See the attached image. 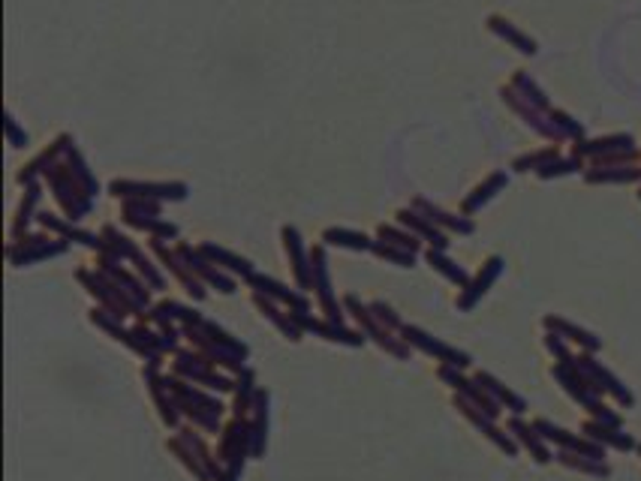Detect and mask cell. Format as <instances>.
Returning a JSON list of instances; mask_svg holds the SVG:
<instances>
[{
  "label": "cell",
  "instance_id": "f546056e",
  "mask_svg": "<svg viewBox=\"0 0 641 481\" xmlns=\"http://www.w3.org/2000/svg\"><path fill=\"white\" fill-rule=\"evenodd\" d=\"M554 156H557V151H554V148H548V151H536V154H530V156H518V160L512 163V169H518V172L542 169V165H545V163H551Z\"/></svg>",
  "mask_w": 641,
  "mask_h": 481
},
{
  "label": "cell",
  "instance_id": "7a4b0ae2",
  "mask_svg": "<svg viewBox=\"0 0 641 481\" xmlns=\"http://www.w3.org/2000/svg\"><path fill=\"white\" fill-rule=\"evenodd\" d=\"M253 454V433L244 418H235L223 428V445H220V461L226 463V476L239 478L244 469V457Z\"/></svg>",
  "mask_w": 641,
  "mask_h": 481
},
{
  "label": "cell",
  "instance_id": "1f68e13d",
  "mask_svg": "<svg viewBox=\"0 0 641 481\" xmlns=\"http://www.w3.org/2000/svg\"><path fill=\"white\" fill-rule=\"evenodd\" d=\"M551 124L557 127L564 136H572V139H581L584 136V130H581V124H575L572 117L564 115V112H551Z\"/></svg>",
  "mask_w": 641,
  "mask_h": 481
},
{
  "label": "cell",
  "instance_id": "7402d4cb",
  "mask_svg": "<svg viewBox=\"0 0 641 481\" xmlns=\"http://www.w3.org/2000/svg\"><path fill=\"white\" fill-rule=\"evenodd\" d=\"M401 223H407V226H413L418 235H422V238H427L434 244V247L437 250H446L449 247V241H446V235L440 232V228H434V223L427 217H418V214H410V211H401Z\"/></svg>",
  "mask_w": 641,
  "mask_h": 481
},
{
  "label": "cell",
  "instance_id": "f1b7e54d",
  "mask_svg": "<svg viewBox=\"0 0 641 481\" xmlns=\"http://www.w3.org/2000/svg\"><path fill=\"white\" fill-rule=\"evenodd\" d=\"M581 169V160H551L545 163L542 169H536L540 178H557V175H572V172Z\"/></svg>",
  "mask_w": 641,
  "mask_h": 481
},
{
  "label": "cell",
  "instance_id": "9a60e30c",
  "mask_svg": "<svg viewBox=\"0 0 641 481\" xmlns=\"http://www.w3.org/2000/svg\"><path fill=\"white\" fill-rule=\"evenodd\" d=\"M554 461H557L560 467L584 472V476H593V478H608V476H612V467H608L605 461H593V457H584V454H575V452H564V448L554 454Z\"/></svg>",
  "mask_w": 641,
  "mask_h": 481
},
{
  "label": "cell",
  "instance_id": "7c38bea8",
  "mask_svg": "<svg viewBox=\"0 0 641 481\" xmlns=\"http://www.w3.org/2000/svg\"><path fill=\"white\" fill-rule=\"evenodd\" d=\"M581 433L588 439H593V443H599L603 448H617V452H632V448H638V443L629 437V433H623L617 428H605V424L593 421V418L590 421H584Z\"/></svg>",
  "mask_w": 641,
  "mask_h": 481
},
{
  "label": "cell",
  "instance_id": "5bb4252c",
  "mask_svg": "<svg viewBox=\"0 0 641 481\" xmlns=\"http://www.w3.org/2000/svg\"><path fill=\"white\" fill-rule=\"evenodd\" d=\"M250 283H253V286H256L259 295H265V298L272 295V298H277V301L289 304V310H292V313H304V310H307V298H304V295H296V292H292V289L280 286V283L272 280V277H259V274H253Z\"/></svg>",
  "mask_w": 641,
  "mask_h": 481
},
{
  "label": "cell",
  "instance_id": "ba28073f",
  "mask_svg": "<svg viewBox=\"0 0 641 481\" xmlns=\"http://www.w3.org/2000/svg\"><path fill=\"white\" fill-rule=\"evenodd\" d=\"M175 370L181 376H190L193 382H202V385H208V389L214 391H232L235 385L223 380V376H217V373H211L208 370V361L199 358V355H190V352H178V358H175Z\"/></svg>",
  "mask_w": 641,
  "mask_h": 481
},
{
  "label": "cell",
  "instance_id": "d4e9b609",
  "mask_svg": "<svg viewBox=\"0 0 641 481\" xmlns=\"http://www.w3.org/2000/svg\"><path fill=\"white\" fill-rule=\"evenodd\" d=\"M253 400H256V391H253V373L244 367L239 376V385H235V418H244V413L253 406Z\"/></svg>",
  "mask_w": 641,
  "mask_h": 481
},
{
  "label": "cell",
  "instance_id": "ffe728a7",
  "mask_svg": "<svg viewBox=\"0 0 641 481\" xmlns=\"http://www.w3.org/2000/svg\"><path fill=\"white\" fill-rule=\"evenodd\" d=\"M253 301H256V307H259V310H263V317H265V319H272L274 325L289 337V341H302V334H298V328H296L298 322L292 319L289 313H280L272 301H265V298L259 295V292H256V295H253Z\"/></svg>",
  "mask_w": 641,
  "mask_h": 481
},
{
  "label": "cell",
  "instance_id": "d590c367",
  "mask_svg": "<svg viewBox=\"0 0 641 481\" xmlns=\"http://www.w3.org/2000/svg\"><path fill=\"white\" fill-rule=\"evenodd\" d=\"M638 452H641V445H638Z\"/></svg>",
  "mask_w": 641,
  "mask_h": 481
},
{
  "label": "cell",
  "instance_id": "d6a6232c",
  "mask_svg": "<svg viewBox=\"0 0 641 481\" xmlns=\"http://www.w3.org/2000/svg\"><path fill=\"white\" fill-rule=\"evenodd\" d=\"M593 421H599V424H605V428H617V430H623V418L614 413V409H608L605 404H599L596 409L590 413Z\"/></svg>",
  "mask_w": 641,
  "mask_h": 481
},
{
  "label": "cell",
  "instance_id": "8fae6325",
  "mask_svg": "<svg viewBox=\"0 0 641 481\" xmlns=\"http://www.w3.org/2000/svg\"><path fill=\"white\" fill-rule=\"evenodd\" d=\"M476 382H479L482 389H485L503 409H509V413H515V415H524V413H527V400L521 397V394L512 391L509 385H503L500 380H497V376H491V373H485V370H479Z\"/></svg>",
  "mask_w": 641,
  "mask_h": 481
},
{
  "label": "cell",
  "instance_id": "cb8c5ba5",
  "mask_svg": "<svg viewBox=\"0 0 641 481\" xmlns=\"http://www.w3.org/2000/svg\"><path fill=\"white\" fill-rule=\"evenodd\" d=\"M202 253L205 256H211L214 262L217 265H223V268H229V271H235V274H241V277H253V268H250V262L247 259H239V256H232V253H226V250H220V247H211V244H205L202 247Z\"/></svg>",
  "mask_w": 641,
  "mask_h": 481
},
{
  "label": "cell",
  "instance_id": "603a6c76",
  "mask_svg": "<svg viewBox=\"0 0 641 481\" xmlns=\"http://www.w3.org/2000/svg\"><path fill=\"white\" fill-rule=\"evenodd\" d=\"M590 184H629V180L641 178V169H632V165H617V169H590L588 175Z\"/></svg>",
  "mask_w": 641,
  "mask_h": 481
},
{
  "label": "cell",
  "instance_id": "277c9868",
  "mask_svg": "<svg viewBox=\"0 0 641 481\" xmlns=\"http://www.w3.org/2000/svg\"><path fill=\"white\" fill-rule=\"evenodd\" d=\"M401 337H403V343L416 346V349H422L425 355H431V358L442 361V365H452V367H461V370L473 365V358L464 349H455V346L437 341V337H431L427 331L416 328V325H403Z\"/></svg>",
  "mask_w": 641,
  "mask_h": 481
},
{
  "label": "cell",
  "instance_id": "83f0119b",
  "mask_svg": "<svg viewBox=\"0 0 641 481\" xmlns=\"http://www.w3.org/2000/svg\"><path fill=\"white\" fill-rule=\"evenodd\" d=\"M326 241L329 244H344V247H353V250H368V247H374L365 235H355V232H337V228H331V232H326Z\"/></svg>",
  "mask_w": 641,
  "mask_h": 481
},
{
  "label": "cell",
  "instance_id": "ac0fdd59",
  "mask_svg": "<svg viewBox=\"0 0 641 481\" xmlns=\"http://www.w3.org/2000/svg\"><path fill=\"white\" fill-rule=\"evenodd\" d=\"M488 28L494 30V34H500L503 39H509L512 45H515L518 52H524V54H536V43L530 36H524L521 34V30L512 25V21H506V19H500V15H491L488 19Z\"/></svg>",
  "mask_w": 641,
  "mask_h": 481
},
{
  "label": "cell",
  "instance_id": "5b68a950",
  "mask_svg": "<svg viewBox=\"0 0 641 481\" xmlns=\"http://www.w3.org/2000/svg\"><path fill=\"white\" fill-rule=\"evenodd\" d=\"M554 380L564 385V391L569 394V397H572L575 404H581L588 413H593V409L603 404V400H599V391L588 382V376L579 370L575 358L572 361H557V365H554Z\"/></svg>",
  "mask_w": 641,
  "mask_h": 481
},
{
  "label": "cell",
  "instance_id": "484cf974",
  "mask_svg": "<svg viewBox=\"0 0 641 481\" xmlns=\"http://www.w3.org/2000/svg\"><path fill=\"white\" fill-rule=\"evenodd\" d=\"M283 238H287V250H289L292 262H296L298 283H302V286H311L313 274H307V268H304V256H302V244H298V232H296V228H283Z\"/></svg>",
  "mask_w": 641,
  "mask_h": 481
},
{
  "label": "cell",
  "instance_id": "836d02e7",
  "mask_svg": "<svg viewBox=\"0 0 641 481\" xmlns=\"http://www.w3.org/2000/svg\"><path fill=\"white\" fill-rule=\"evenodd\" d=\"M374 250H377L379 256H385V259H392V262H398L401 268H413V256H416V253H410V250L383 247V244H374Z\"/></svg>",
  "mask_w": 641,
  "mask_h": 481
},
{
  "label": "cell",
  "instance_id": "e575fe53",
  "mask_svg": "<svg viewBox=\"0 0 641 481\" xmlns=\"http://www.w3.org/2000/svg\"><path fill=\"white\" fill-rule=\"evenodd\" d=\"M545 346H548V352H551L557 361H572V355H569V349H566V341H564V337L554 334V331H548V334H545Z\"/></svg>",
  "mask_w": 641,
  "mask_h": 481
},
{
  "label": "cell",
  "instance_id": "4dcf8cb0",
  "mask_svg": "<svg viewBox=\"0 0 641 481\" xmlns=\"http://www.w3.org/2000/svg\"><path fill=\"white\" fill-rule=\"evenodd\" d=\"M370 313H374V317H377L379 325H385L389 331H401V328H403V322L398 319V313H394L389 304L374 301V304H370Z\"/></svg>",
  "mask_w": 641,
  "mask_h": 481
},
{
  "label": "cell",
  "instance_id": "3957f363",
  "mask_svg": "<svg viewBox=\"0 0 641 481\" xmlns=\"http://www.w3.org/2000/svg\"><path fill=\"white\" fill-rule=\"evenodd\" d=\"M575 365H579V370L584 376H588V382L593 385V389H596L599 394H612V397L617 400V404L621 406H632L636 404V397H632V391L627 389V385H623L621 380H617V376L612 373V370L608 367H603L599 365L596 358H593V352H584V355H579V358H575Z\"/></svg>",
  "mask_w": 641,
  "mask_h": 481
},
{
  "label": "cell",
  "instance_id": "4fadbf2b",
  "mask_svg": "<svg viewBox=\"0 0 641 481\" xmlns=\"http://www.w3.org/2000/svg\"><path fill=\"white\" fill-rule=\"evenodd\" d=\"M313 286H316V295H320L322 310H326V319L340 322V307H337L335 295H331V289H329V274H326V259H322V250H313Z\"/></svg>",
  "mask_w": 641,
  "mask_h": 481
},
{
  "label": "cell",
  "instance_id": "52a82bcc",
  "mask_svg": "<svg viewBox=\"0 0 641 481\" xmlns=\"http://www.w3.org/2000/svg\"><path fill=\"white\" fill-rule=\"evenodd\" d=\"M500 274H503V259H500V256H491L488 262L482 265V271L476 274V280L467 283L464 292L458 295V310H461V313L473 310V307L482 301V295H485V292L494 286Z\"/></svg>",
  "mask_w": 641,
  "mask_h": 481
},
{
  "label": "cell",
  "instance_id": "d6986e66",
  "mask_svg": "<svg viewBox=\"0 0 641 481\" xmlns=\"http://www.w3.org/2000/svg\"><path fill=\"white\" fill-rule=\"evenodd\" d=\"M416 208H422L425 214H427V220H431V223L449 226V228H452V232H458V235H470V232H476V226H473L470 220L455 217V214H446V211L434 208V204H427L425 199H416Z\"/></svg>",
  "mask_w": 641,
  "mask_h": 481
},
{
  "label": "cell",
  "instance_id": "2e32d148",
  "mask_svg": "<svg viewBox=\"0 0 641 481\" xmlns=\"http://www.w3.org/2000/svg\"><path fill=\"white\" fill-rule=\"evenodd\" d=\"M636 141L632 136H608V139H596V141H581L575 151L579 154H590V156H608V154H623V151H636Z\"/></svg>",
  "mask_w": 641,
  "mask_h": 481
},
{
  "label": "cell",
  "instance_id": "30bf717a",
  "mask_svg": "<svg viewBox=\"0 0 641 481\" xmlns=\"http://www.w3.org/2000/svg\"><path fill=\"white\" fill-rule=\"evenodd\" d=\"M509 433L515 437V443H518L521 448H527V452L533 454L536 463H551V461H554V454L548 452L545 439L540 437V433H536L533 424L521 421V415H512V418H509Z\"/></svg>",
  "mask_w": 641,
  "mask_h": 481
},
{
  "label": "cell",
  "instance_id": "8992f818",
  "mask_svg": "<svg viewBox=\"0 0 641 481\" xmlns=\"http://www.w3.org/2000/svg\"><path fill=\"white\" fill-rule=\"evenodd\" d=\"M455 406L461 409V415L467 418V421L470 424H476V428L485 433V439H491V443H494L497 448H500L503 454H509V457H515L518 454V443H515V437H512V433H503L500 428H497L494 424V418L491 415H485L482 413V409H476L470 404V400L467 397H461V394H455Z\"/></svg>",
  "mask_w": 641,
  "mask_h": 481
},
{
  "label": "cell",
  "instance_id": "4316f807",
  "mask_svg": "<svg viewBox=\"0 0 641 481\" xmlns=\"http://www.w3.org/2000/svg\"><path fill=\"white\" fill-rule=\"evenodd\" d=\"M512 88H518L521 91V97H524V102H530V106H536V108H548V100H545V93L536 88L533 82L524 76V73H518L515 78H512Z\"/></svg>",
  "mask_w": 641,
  "mask_h": 481
},
{
  "label": "cell",
  "instance_id": "e0dca14e",
  "mask_svg": "<svg viewBox=\"0 0 641 481\" xmlns=\"http://www.w3.org/2000/svg\"><path fill=\"white\" fill-rule=\"evenodd\" d=\"M427 262H431L434 271H440L449 283H455V286L464 289L467 283H470V274H467L458 262H452V259L442 253V250H427Z\"/></svg>",
  "mask_w": 641,
  "mask_h": 481
},
{
  "label": "cell",
  "instance_id": "9c48e42d",
  "mask_svg": "<svg viewBox=\"0 0 641 481\" xmlns=\"http://www.w3.org/2000/svg\"><path fill=\"white\" fill-rule=\"evenodd\" d=\"M542 325H545V331H554V334L564 337L569 343H579L584 352H599V346H603V341H599L593 331L575 325V322H569L564 317H545Z\"/></svg>",
  "mask_w": 641,
  "mask_h": 481
},
{
  "label": "cell",
  "instance_id": "44dd1931",
  "mask_svg": "<svg viewBox=\"0 0 641 481\" xmlns=\"http://www.w3.org/2000/svg\"><path fill=\"white\" fill-rule=\"evenodd\" d=\"M503 187H506V175H503V172H497V175L485 178V184H479L476 193H473L470 199L464 202V214H473V211H479L482 204H485L488 199H494V193L503 190Z\"/></svg>",
  "mask_w": 641,
  "mask_h": 481
},
{
  "label": "cell",
  "instance_id": "6da1fadb",
  "mask_svg": "<svg viewBox=\"0 0 641 481\" xmlns=\"http://www.w3.org/2000/svg\"><path fill=\"white\" fill-rule=\"evenodd\" d=\"M344 307L353 313V319L359 322L361 331H365V337H374V341L383 346L385 352H392L394 358H410V343H403V337H392V331L385 325H379L377 317L370 313V307H361L359 298L355 295H346L344 298Z\"/></svg>",
  "mask_w": 641,
  "mask_h": 481
}]
</instances>
